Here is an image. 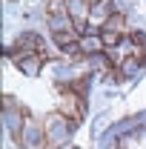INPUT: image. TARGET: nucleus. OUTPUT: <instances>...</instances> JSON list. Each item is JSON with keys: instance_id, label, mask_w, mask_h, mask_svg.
Instances as JSON below:
<instances>
[{"instance_id": "obj_9", "label": "nucleus", "mask_w": 146, "mask_h": 149, "mask_svg": "<svg viewBox=\"0 0 146 149\" xmlns=\"http://www.w3.org/2000/svg\"><path fill=\"white\" fill-rule=\"evenodd\" d=\"M103 32L123 37V35L129 32V29H126V15H123V12H115V15H112V17L106 20V23H103Z\"/></svg>"}, {"instance_id": "obj_4", "label": "nucleus", "mask_w": 146, "mask_h": 149, "mask_svg": "<svg viewBox=\"0 0 146 149\" xmlns=\"http://www.w3.org/2000/svg\"><path fill=\"white\" fill-rule=\"evenodd\" d=\"M17 141H20V143H26V146H40V141H46V129H43V123H37L35 118L26 115Z\"/></svg>"}, {"instance_id": "obj_7", "label": "nucleus", "mask_w": 146, "mask_h": 149, "mask_svg": "<svg viewBox=\"0 0 146 149\" xmlns=\"http://www.w3.org/2000/svg\"><path fill=\"white\" fill-rule=\"evenodd\" d=\"M115 15V9H112V0H95L92 3V15H89V20L92 23H106V20Z\"/></svg>"}, {"instance_id": "obj_5", "label": "nucleus", "mask_w": 146, "mask_h": 149, "mask_svg": "<svg viewBox=\"0 0 146 149\" xmlns=\"http://www.w3.org/2000/svg\"><path fill=\"white\" fill-rule=\"evenodd\" d=\"M92 15V3H86V0H69V17L74 20V29L80 32V35H86L89 29L83 26L86 20H89Z\"/></svg>"}, {"instance_id": "obj_1", "label": "nucleus", "mask_w": 146, "mask_h": 149, "mask_svg": "<svg viewBox=\"0 0 146 149\" xmlns=\"http://www.w3.org/2000/svg\"><path fill=\"white\" fill-rule=\"evenodd\" d=\"M43 129H46V149H57L63 146L69 138H72L74 132V123L66 118V115H60V112H55V115H49L46 120H43Z\"/></svg>"}, {"instance_id": "obj_2", "label": "nucleus", "mask_w": 146, "mask_h": 149, "mask_svg": "<svg viewBox=\"0 0 146 149\" xmlns=\"http://www.w3.org/2000/svg\"><path fill=\"white\" fill-rule=\"evenodd\" d=\"M23 55H40L43 60H46L49 52H46L43 40H40L35 32H26V35H20L17 40H15V57H23Z\"/></svg>"}, {"instance_id": "obj_6", "label": "nucleus", "mask_w": 146, "mask_h": 149, "mask_svg": "<svg viewBox=\"0 0 146 149\" xmlns=\"http://www.w3.org/2000/svg\"><path fill=\"white\" fill-rule=\"evenodd\" d=\"M80 52L83 55H97V52H106V43H103V35L100 32H95V29H89L86 35H80Z\"/></svg>"}, {"instance_id": "obj_8", "label": "nucleus", "mask_w": 146, "mask_h": 149, "mask_svg": "<svg viewBox=\"0 0 146 149\" xmlns=\"http://www.w3.org/2000/svg\"><path fill=\"white\" fill-rule=\"evenodd\" d=\"M15 63H17V69L23 74H37L40 66H43V57L40 55H23V57H15Z\"/></svg>"}, {"instance_id": "obj_3", "label": "nucleus", "mask_w": 146, "mask_h": 149, "mask_svg": "<svg viewBox=\"0 0 146 149\" xmlns=\"http://www.w3.org/2000/svg\"><path fill=\"white\" fill-rule=\"evenodd\" d=\"M57 112L66 115L72 123H77V120L83 118V100H80V92L66 89V92H63V100H60V106H57Z\"/></svg>"}]
</instances>
